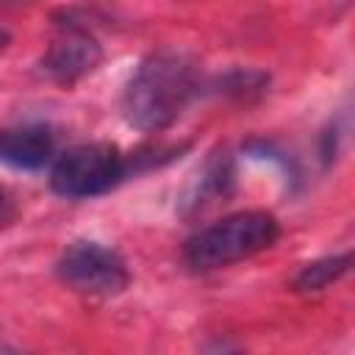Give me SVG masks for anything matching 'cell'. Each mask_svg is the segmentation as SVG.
<instances>
[{"label":"cell","instance_id":"obj_2","mask_svg":"<svg viewBox=\"0 0 355 355\" xmlns=\"http://www.w3.org/2000/svg\"><path fill=\"white\" fill-rule=\"evenodd\" d=\"M277 239V219L266 211H241L200 230L186 244L189 266L208 272L263 252Z\"/></svg>","mask_w":355,"mask_h":355},{"label":"cell","instance_id":"obj_3","mask_svg":"<svg viewBox=\"0 0 355 355\" xmlns=\"http://www.w3.org/2000/svg\"><path fill=\"white\" fill-rule=\"evenodd\" d=\"M125 172V158L114 144L92 141L58 155L50 183L61 197L83 200L108 191Z\"/></svg>","mask_w":355,"mask_h":355},{"label":"cell","instance_id":"obj_8","mask_svg":"<svg viewBox=\"0 0 355 355\" xmlns=\"http://www.w3.org/2000/svg\"><path fill=\"white\" fill-rule=\"evenodd\" d=\"M14 216H17L14 197L8 194V189H6V186H0V230H3V227H8V225L14 222Z\"/></svg>","mask_w":355,"mask_h":355},{"label":"cell","instance_id":"obj_4","mask_svg":"<svg viewBox=\"0 0 355 355\" xmlns=\"http://www.w3.org/2000/svg\"><path fill=\"white\" fill-rule=\"evenodd\" d=\"M58 275L69 288L94 297L119 294L130 280L125 261L97 241L72 244L58 261Z\"/></svg>","mask_w":355,"mask_h":355},{"label":"cell","instance_id":"obj_7","mask_svg":"<svg viewBox=\"0 0 355 355\" xmlns=\"http://www.w3.org/2000/svg\"><path fill=\"white\" fill-rule=\"evenodd\" d=\"M347 269H349V255H336V258L313 261V263H308L297 275L294 288L297 291H322L324 286H330L333 280H338Z\"/></svg>","mask_w":355,"mask_h":355},{"label":"cell","instance_id":"obj_9","mask_svg":"<svg viewBox=\"0 0 355 355\" xmlns=\"http://www.w3.org/2000/svg\"><path fill=\"white\" fill-rule=\"evenodd\" d=\"M6 44H8V33H6L3 28H0V53L6 50Z\"/></svg>","mask_w":355,"mask_h":355},{"label":"cell","instance_id":"obj_5","mask_svg":"<svg viewBox=\"0 0 355 355\" xmlns=\"http://www.w3.org/2000/svg\"><path fill=\"white\" fill-rule=\"evenodd\" d=\"M100 58H103V50L97 44V39L92 33H86L83 28L67 25L50 42V47L42 58V69L50 80L69 86V83L80 80L83 75H89L92 69H97Z\"/></svg>","mask_w":355,"mask_h":355},{"label":"cell","instance_id":"obj_1","mask_svg":"<svg viewBox=\"0 0 355 355\" xmlns=\"http://www.w3.org/2000/svg\"><path fill=\"white\" fill-rule=\"evenodd\" d=\"M197 92V72L191 61L178 53H155L133 72L125 94L122 114L139 130L169 128Z\"/></svg>","mask_w":355,"mask_h":355},{"label":"cell","instance_id":"obj_6","mask_svg":"<svg viewBox=\"0 0 355 355\" xmlns=\"http://www.w3.org/2000/svg\"><path fill=\"white\" fill-rule=\"evenodd\" d=\"M55 150V136L44 125H14L0 130V161L14 169H42Z\"/></svg>","mask_w":355,"mask_h":355}]
</instances>
